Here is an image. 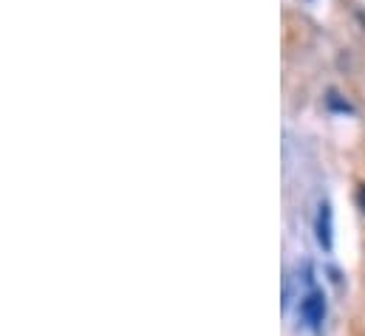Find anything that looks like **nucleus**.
<instances>
[{
    "label": "nucleus",
    "mask_w": 365,
    "mask_h": 336,
    "mask_svg": "<svg viewBox=\"0 0 365 336\" xmlns=\"http://www.w3.org/2000/svg\"><path fill=\"white\" fill-rule=\"evenodd\" d=\"M314 232H317V241L320 246L329 252L331 249V206L323 201L320 204V212H317V224H314Z\"/></svg>",
    "instance_id": "2"
},
{
    "label": "nucleus",
    "mask_w": 365,
    "mask_h": 336,
    "mask_svg": "<svg viewBox=\"0 0 365 336\" xmlns=\"http://www.w3.org/2000/svg\"><path fill=\"white\" fill-rule=\"evenodd\" d=\"M357 204H360V209L365 212V184L357 187Z\"/></svg>",
    "instance_id": "4"
},
{
    "label": "nucleus",
    "mask_w": 365,
    "mask_h": 336,
    "mask_svg": "<svg viewBox=\"0 0 365 336\" xmlns=\"http://www.w3.org/2000/svg\"><path fill=\"white\" fill-rule=\"evenodd\" d=\"M300 311H303V317H306V322L309 325H320L323 320H326V300H323V294H317V291H312L306 300H303V305H300Z\"/></svg>",
    "instance_id": "1"
},
{
    "label": "nucleus",
    "mask_w": 365,
    "mask_h": 336,
    "mask_svg": "<svg viewBox=\"0 0 365 336\" xmlns=\"http://www.w3.org/2000/svg\"><path fill=\"white\" fill-rule=\"evenodd\" d=\"M326 102H329V107H334V110H346V113L351 110V105H349V102H343L337 90H329V96H326Z\"/></svg>",
    "instance_id": "3"
}]
</instances>
